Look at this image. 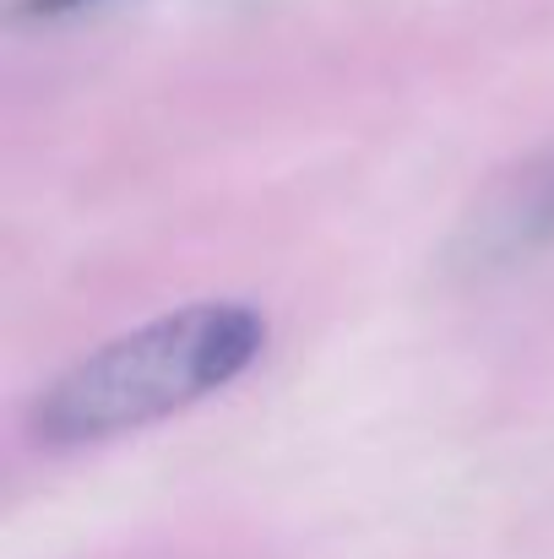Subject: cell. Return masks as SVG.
Listing matches in <instances>:
<instances>
[{
  "label": "cell",
  "mask_w": 554,
  "mask_h": 559,
  "mask_svg": "<svg viewBox=\"0 0 554 559\" xmlns=\"http://www.w3.org/2000/svg\"><path fill=\"white\" fill-rule=\"evenodd\" d=\"M261 348L267 321L250 305H185L60 370L33 396L27 429L44 445H93L158 424L239 380Z\"/></svg>",
  "instance_id": "cell-1"
},
{
  "label": "cell",
  "mask_w": 554,
  "mask_h": 559,
  "mask_svg": "<svg viewBox=\"0 0 554 559\" xmlns=\"http://www.w3.org/2000/svg\"><path fill=\"white\" fill-rule=\"evenodd\" d=\"M539 245H554V153L539 158L533 169H522L511 186L500 190L479 223H473V239L468 250L479 261L490 255H517V250H539Z\"/></svg>",
  "instance_id": "cell-2"
},
{
  "label": "cell",
  "mask_w": 554,
  "mask_h": 559,
  "mask_svg": "<svg viewBox=\"0 0 554 559\" xmlns=\"http://www.w3.org/2000/svg\"><path fill=\"white\" fill-rule=\"evenodd\" d=\"M82 5H98V0H22V16H66Z\"/></svg>",
  "instance_id": "cell-3"
}]
</instances>
